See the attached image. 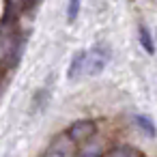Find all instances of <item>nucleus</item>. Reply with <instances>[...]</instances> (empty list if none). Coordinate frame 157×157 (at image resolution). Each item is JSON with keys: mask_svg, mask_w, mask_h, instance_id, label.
I'll list each match as a JSON object with an SVG mask.
<instances>
[{"mask_svg": "<svg viewBox=\"0 0 157 157\" xmlns=\"http://www.w3.org/2000/svg\"><path fill=\"white\" fill-rule=\"evenodd\" d=\"M86 52V75H99L110 63V50L105 45H95Z\"/></svg>", "mask_w": 157, "mask_h": 157, "instance_id": "f257e3e1", "label": "nucleus"}, {"mask_svg": "<svg viewBox=\"0 0 157 157\" xmlns=\"http://www.w3.org/2000/svg\"><path fill=\"white\" fill-rule=\"evenodd\" d=\"M95 131H97L95 121H90V118H82V121H75V123L69 127L67 136H69V140H71V142H82V140L93 138V136H95Z\"/></svg>", "mask_w": 157, "mask_h": 157, "instance_id": "f03ea898", "label": "nucleus"}, {"mask_svg": "<svg viewBox=\"0 0 157 157\" xmlns=\"http://www.w3.org/2000/svg\"><path fill=\"white\" fill-rule=\"evenodd\" d=\"M43 157H75L73 142H71L67 136H63V138H56Z\"/></svg>", "mask_w": 157, "mask_h": 157, "instance_id": "7ed1b4c3", "label": "nucleus"}, {"mask_svg": "<svg viewBox=\"0 0 157 157\" xmlns=\"http://www.w3.org/2000/svg\"><path fill=\"white\" fill-rule=\"evenodd\" d=\"M86 50L78 52L73 58H71V65L67 69V80H78L82 73H86Z\"/></svg>", "mask_w": 157, "mask_h": 157, "instance_id": "20e7f679", "label": "nucleus"}, {"mask_svg": "<svg viewBox=\"0 0 157 157\" xmlns=\"http://www.w3.org/2000/svg\"><path fill=\"white\" fill-rule=\"evenodd\" d=\"M103 157H142V155H140V151H136L129 144H118V146H112L110 151H105Z\"/></svg>", "mask_w": 157, "mask_h": 157, "instance_id": "39448f33", "label": "nucleus"}, {"mask_svg": "<svg viewBox=\"0 0 157 157\" xmlns=\"http://www.w3.org/2000/svg\"><path fill=\"white\" fill-rule=\"evenodd\" d=\"M138 39H140V45L144 48V52H146V54H155V43H153L151 30H148L144 24H140V26H138Z\"/></svg>", "mask_w": 157, "mask_h": 157, "instance_id": "423d86ee", "label": "nucleus"}, {"mask_svg": "<svg viewBox=\"0 0 157 157\" xmlns=\"http://www.w3.org/2000/svg\"><path fill=\"white\" fill-rule=\"evenodd\" d=\"M133 123H136L148 138H155V136H157V127H155V123H153L146 114H136V116H133Z\"/></svg>", "mask_w": 157, "mask_h": 157, "instance_id": "0eeeda50", "label": "nucleus"}, {"mask_svg": "<svg viewBox=\"0 0 157 157\" xmlns=\"http://www.w3.org/2000/svg\"><path fill=\"white\" fill-rule=\"evenodd\" d=\"M80 5H82V0H69V5H67V22H75L78 13H80Z\"/></svg>", "mask_w": 157, "mask_h": 157, "instance_id": "6e6552de", "label": "nucleus"}]
</instances>
